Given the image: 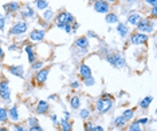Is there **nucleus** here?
<instances>
[{"label":"nucleus","mask_w":157,"mask_h":131,"mask_svg":"<svg viewBox=\"0 0 157 131\" xmlns=\"http://www.w3.org/2000/svg\"><path fill=\"white\" fill-rule=\"evenodd\" d=\"M116 32L118 34V36L120 38H122V39H126L128 36L130 35V27L128 26L125 22H118L116 24Z\"/></svg>","instance_id":"2eb2a0df"},{"label":"nucleus","mask_w":157,"mask_h":131,"mask_svg":"<svg viewBox=\"0 0 157 131\" xmlns=\"http://www.w3.org/2000/svg\"><path fill=\"white\" fill-rule=\"evenodd\" d=\"M89 47H90V40H89V38L86 35H81V36H78L74 40V48L77 49L79 55L87 54Z\"/></svg>","instance_id":"423d86ee"},{"label":"nucleus","mask_w":157,"mask_h":131,"mask_svg":"<svg viewBox=\"0 0 157 131\" xmlns=\"http://www.w3.org/2000/svg\"><path fill=\"white\" fill-rule=\"evenodd\" d=\"M148 17H151V19H157V5L156 7H151V12H149Z\"/></svg>","instance_id":"58836bf2"},{"label":"nucleus","mask_w":157,"mask_h":131,"mask_svg":"<svg viewBox=\"0 0 157 131\" xmlns=\"http://www.w3.org/2000/svg\"><path fill=\"white\" fill-rule=\"evenodd\" d=\"M27 131H44V129H43V127H42L40 125H35V126L28 127Z\"/></svg>","instance_id":"37998d69"},{"label":"nucleus","mask_w":157,"mask_h":131,"mask_svg":"<svg viewBox=\"0 0 157 131\" xmlns=\"http://www.w3.org/2000/svg\"><path fill=\"white\" fill-rule=\"evenodd\" d=\"M69 103H70V108H71V110H74V111L79 110V108H81V104H82L81 96H79V95H71Z\"/></svg>","instance_id":"b1692460"},{"label":"nucleus","mask_w":157,"mask_h":131,"mask_svg":"<svg viewBox=\"0 0 157 131\" xmlns=\"http://www.w3.org/2000/svg\"><path fill=\"white\" fill-rule=\"evenodd\" d=\"M86 36H87V38H98V35L95 34V32H93V31H89Z\"/></svg>","instance_id":"09e8293b"},{"label":"nucleus","mask_w":157,"mask_h":131,"mask_svg":"<svg viewBox=\"0 0 157 131\" xmlns=\"http://www.w3.org/2000/svg\"><path fill=\"white\" fill-rule=\"evenodd\" d=\"M27 32H28V22H26V20H23V19H17L11 26V28H10L8 35L12 38L19 39V38L24 36Z\"/></svg>","instance_id":"f03ea898"},{"label":"nucleus","mask_w":157,"mask_h":131,"mask_svg":"<svg viewBox=\"0 0 157 131\" xmlns=\"http://www.w3.org/2000/svg\"><path fill=\"white\" fill-rule=\"evenodd\" d=\"M6 26H7V20H6L4 15L0 12V31H4L6 30Z\"/></svg>","instance_id":"e433bc0d"},{"label":"nucleus","mask_w":157,"mask_h":131,"mask_svg":"<svg viewBox=\"0 0 157 131\" xmlns=\"http://www.w3.org/2000/svg\"><path fill=\"white\" fill-rule=\"evenodd\" d=\"M28 127L24 123H12L11 127H10V131H27Z\"/></svg>","instance_id":"2f4dec72"},{"label":"nucleus","mask_w":157,"mask_h":131,"mask_svg":"<svg viewBox=\"0 0 157 131\" xmlns=\"http://www.w3.org/2000/svg\"><path fill=\"white\" fill-rule=\"evenodd\" d=\"M43 67H44V60L43 59H36L33 64H31V70H33V71H39V70H42Z\"/></svg>","instance_id":"473e14b6"},{"label":"nucleus","mask_w":157,"mask_h":131,"mask_svg":"<svg viewBox=\"0 0 157 131\" xmlns=\"http://www.w3.org/2000/svg\"><path fill=\"white\" fill-rule=\"evenodd\" d=\"M55 11L52 8H48L47 9H44V11H42V15H40V19H43L44 22H47V23H51V22H54V19H55Z\"/></svg>","instance_id":"412c9836"},{"label":"nucleus","mask_w":157,"mask_h":131,"mask_svg":"<svg viewBox=\"0 0 157 131\" xmlns=\"http://www.w3.org/2000/svg\"><path fill=\"white\" fill-rule=\"evenodd\" d=\"M74 22H77L75 16L69 11H60L58 15H55L54 19L55 26H58V24H73Z\"/></svg>","instance_id":"1a4fd4ad"},{"label":"nucleus","mask_w":157,"mask_h":131,"mask_svg":"<svg viewBox=\"0 0 157 131\" xmlns=\"http://www.w3.org/2000/svg\"><path fill=\"white\" fill-rule=\"evenodd\" d=\"M145 131H156L155 129H148V130H145Z\"/></svg>","instance_id":"4d7b16f0"},{"label":"nucleus","mask_w":157,"mask_h":131,"mask_svg":"<svg viewBox=\"0 0 157 131\" xmlns=\"http://www.w3.org/2000/svg\"><path fill=\"white\" fill-rule=\"evenodd\" d=\"M50 67H43L39 71H35L34 74V82L38 84V86H43V84L47 82L48 79V74H50Z\"/></svg>","instance_id":"f8f14e48"},{"label":"nucleus","mask_w":157,"mask_h":131,"mask_svg":"<svg viewBox=\"0 0 157 131\" xmlns=\"http://www.w3.org/2000/svg\"><path fill=\"white\" fill-rule=\"evenodd\" d=\"M0 99L11 103V87H10V82L6 78H0Z\"/></svg>","instance_id":"0eeeda50"},{"label":"nucleus","mask_w":157,"mask_h":131,"mask_svg":"<svg viewBox=\"0 0 157 131\" xmlns=\"http://www.w3.org/2000/svg\"><path fill=\"white\" fill-rule=\"evenodd\" d=\"M50 119H51V122H52V125H54V126H58V125H59V119H58V115H56L55 112H52V114L50 115Z\"/></svg>","instance_id":"79ce46f5"},{"label":"nucleus","mask_w":157,"mask_h":131,"mask_svg":"<svg viewBox=\"0 0 157 131\" xmlns=\"http://www.w3.org/2000/svg\"><path fill=\"white\" fill-rule=\"evenodd\" d=\"M8 120L11 123H19L22 120V115H20V108L19 106L13 104L8 108Z\"/></svg>","instance_id":"4468645a"},{"label":"nucleus","mask_w":157,"mask_h":131,"mask_svg":"<svg viewBox=\"0 0 157 131\" xmlns=\"http://www.w3.org/2000/svg\"><path fill=\"white\" fill-rule=\"evenodd\" d=\"M105 2H108L109 4H114V3H117L118 0H105Z\"/></svg>","instance_id":"6e6d98bb"},{"label":"nucleus","mask_w":157,"mask_h":131,"mask_svg":"<svg viewBox=\"0 0 157 131\" xmlns=\"http://www.w3.org/2000/svg\"><path fill=\"white\" fill-rule=\"evenodd\" d=\"M128 131H145V130H144V126H141L137 120L133 119L128 123Z\"/></svg>","instance_id":"cd10ccee"},{"label":"nucleus","mask_w":157,"mask_h":131,"mask_svg":"<svg viewBox=\"0 0 157 131\" xmlns=\"http://www.w3.org/2000/svg\"><path fill=\"white\" fill-rule=\"evenodd\" d=\"M0 131H10V127H7V126H0Z\"/></svg>","instance_id":"864d4df0"},{"label":"nucleus","mask_w":157,"mask_h":131,"mask_svg":"<svg viewBox=\"0 0 157 131\" xmlns=\"http://www.w3.org/2000/svg\"><path fill=\"white\" fill-rule=\"evenodd\" d=\"M94 126H95V123L93 122V120H90V119L85 120V123H83V131H93Z\"/></svg>","instance_id":"f704fd0d"},{"label":"nucleus","mask_w":157,"mask_h":131,"mask_svg":"<svg viewBox=\"0 0 157 131\" xmlns=\"http://www.w3.org/2000/svg\"><path fill=\"white\" fill-rule=\"evenodd\" d=\"M114 106V99H103L99 96L94 103V111L98 115H106L112 111Z\"/></svg>","instance_id":"7ed1b4c3"},{"label":"nucleus","mask_w":157,"mask_h":131,"mask_svg":"<svg viewBox=\"0 0 157 131\" xmlns=\"http://www.w3.org/2000/svg\"><path fill=\"white\" fill-rule=\"evenodd\" d=\"M26 125H27V127H31V126L39 125V119L36 118V116L30 115V116H27V119H26Z\"/></svg>","instance_id":"72a5a7b5"},{"label":"nucleus","mask_w":157,"mask_h":131,"mask_svg":"<svg viewBox=\"0 0 157 131\" xmlns=\"http://www.w3.org/2000/svg\"><path fill=\"white\" fill-rule=\"evenodd\" d=\"M48 2L47 0H34V8L35 11H44V9L48 8Z\"/></svg>","instance_id":"a878e982"},{"label":"nucleus","mask_w":157,"mask_h":131,"mask_svg":"<svg viewBox=\"0 0 157 131\" xmlns=\"http://www.w3.org/2000/svg\"><path fill=\"white\" fill-rule=\"evenodd\" d=\"M59 129L60 131H73V122H71L70 119H65V118H62V119H59Z\"/></svg>","instance_id":"393cba45"},{"label":"nucleus","mask_w":157,"mask_h":131,"mask_svg":"<svg viewBox=\"0 0 157 131\" xmlns=\"http://www.w3.org/2000/svg\"><path fill=\"white\" fill-rule=\"evenodd\" d=\"M101 98H103V99H114L113 95L109 94V93H103V94L101 95Z\"/></svg>","instance_id":"49530a36"},{"label":"nucleus","mask_w":157,"mask_h":131,"mask_svg":"<svg viewBox=\"0 0 157 131\" xmlns=\"http://www.w3.org/2000/svg\"><path fill=\"white\" fill-rule=\"evenodd\" d=\"M50 103L47 100H43V99H40V100L36 102V104H35V112H36L38 115H47L50 112Z\"/></svg>","instance_id":"dca6fc26"},{"label":"nucleus","mask_w":157,"mask_h":131,"mask_svg":"<svg viewBox=\"0 0 157 131\" xmlns=\"http://www.w3.org/2000/svg\"><path fill=\"white\" fill-rule=\"evenodd\" d=\"M138 123H140L141 126H148L149 125V122H151V119L148 118V116H142V118H140V119H136Z\"/></svg>","instance_id":"4c0bfd02"},{"label":"nucleus","mask_w":157,"mask_h":131,"mask_svg":"<svg viewBox=\"0 0 157 131\" xmlns=\"http://www.w3.org/2000/svg\"><path fill=\"white\" fill-rule=\"evenodd\" d=\"M145 5H149V7H156L157 5V0H142Z\"/></svg>","instance_id":"a18cd8bd"},{"label":"nucleus","mask_w":157,"mask_h":131,"mask_svg":"<svg viewBox=\"0 0 157 131\" xmlns=\"http://www.w3.org/2000/svg\"><path fill=\"white\" fill-rule=\"evenodd\" d=\"M142 17H144V16H142L138 11H133V12H130L129 15H128L126 22H125V23H126L129 27H134L136 28V26H137V24L142 20Z\"/></svg>","instance_id":"f3484780"},{"label":"nucleus","mask_w":157,"mask_h":131,"mask_svg":"<svg viewBox=\"0 0 157 131\" xmlns=\"http://www.w3.org/2000/svg\"><path fill=\"white\" fill-rule=\"evenodd\" d=\"M125 2H126V4H137L138 2H140V0H125Z\"/></svg>","instance_id":"603ef678"},{"label":"nucleus","mask_w":157,"mask_h":131,"mask_svg":"<svg viewBox=\"0 0 157 131\" xmlns=\"http://www.w3.org/2000/svg\"><path fill=\"white\" fill-rule=\"evenodd\" d=\"M4 56H6V52H4V49H3L2 45H0V60L4 59Z\"/></svg>","instance_id":"3c124183"},{"label":"nucleus","mask_w":157,"mask_h":131,"mask_svg":"<svg viewBox=\"0 0 157 131\" xmlns=\"http://www.w3.org/2000/svg\"><path fill=\"white\" fill-rule=\"evenodd\" d=\"M78 75H79L81 80H85V79H87V78L93 76V71H91L90 66H89L87 63L82 62L79 67H78Z\"/></svg>","instance_id":"a211bd4d"},{"label":"nucleus","mask_w":157,"mask_h":131,"mask_svg":"<svg viewBox=\"0 0 157 131\" xmlns=\"http://www.w3.org/2000/svg\"><path fill=\"white\" fill-rule=\"evenodd\" d=\"M46 30L43 28H34V30L30 31V34H28V42L30 43H42V42H44L46 39Z\"/></svg>","instance_id":"9d476101"},{"label":"nucleus","mask_w":157,"mask_h":131,"mask_svg":"<svg viewBox=\"0 0 157 131\" xmlns=\"http://www.w3.org/2000/svg\"><path fill=\"white\" fill-rule=\"evenodd\" d=\"M128 39H129V43L132 45H134V47H141V45H145L149 42V35L134 31V32H130Z\"/></svg>","instance_id":"39448f33"},{"label":"nucleus","mask_w":157,"mask_h":131,"mask_svg":"<svg viewBox=\"0 0 157 131\" xmlns=\"http://www.w3.org/2000/svg\"><path fill=\"white\" fill-rule=\"evenodd\" d=\"M105 60L112 67H114V68H118V70L126 68V59H125V56L118 51H110L109 54L105 56Z\"/></svg>","instance_id":"f257e3e1"},{"label":"nucleus","mask_w":157,"mask_h":131,"mask_svg":"<svg viewBox=\"0 0 157 131\" xmlns=\"http://www.w3.org/2000/svg\"><path fill=\"white\" fill-rule=\"evenodd\" d=\"M155 28H156V20L151 19V17H142V20L140 23L136 26V31L146 35H151L155 32Z\"/></svg>","instance_id":"20e7f679"},{"label":"nucleus","mask_w":157,"mask_h":131,"mask_svg":"<svg viewBox=\"0 0 157 131\" xmlns=\"http://www.w3.org/2000/svg\"><path fill=\"white\" fill-rule=\"evenodd\" d=\"M124 116V118H126L128 120H133L134 119V115H136V108L133 107H129V108H124V111H122V114H121Z\"/></svg>","instance_id":"c756f323"},{"label":"nucleus","mask_w":157,"mask_h":131,"mask_svg":"<svg viewBox=\"0 0 157 131\" xmlns=\"http://www.w3.org/2000/svg\"><path fill=\"white\" fill-rule=\"evenodd\" d=\"M3 8H4L6 13L16 15V13H19L20 8H22V4H20L19 2H8V3H6V4L3 5Z\"/></svg>","instance_id":"6ab92c4d"},{"label":"nucleus","mask_w":157,"mask_h":131,"mask_svg":"<svg viewBox=\"0 0 157 131\" xmlns=\"http://www.w3.org/2000/svg\"><path fill=\"white\" fill-rule=\"evenodd\" d=\"M48 99L50 100H56V95H50Z\"/></svg>","instance_id":"5fc2aeb1"},{"label":"nucleus","mask_w":157,"mask_h":131,"mask_svg":"<svg viewBox=\"0 0 157 131\" xmlns=\"http://www.w3.org/2000/svg\"><path fill=\"white\" fill-rule=\"evenodd\" d=\"M78 115H79V118L82 120H87V119H90V116H91V111L87 107H83V108L78 110Z\"/></svg>","instance_id":"7c9ffc66"},{"label":"nucleus","mask_w":157,"mask_h":131,"mask_svg":"<svg viewBox=\"0 0 157 131\" xmlns=\"http://www.w3.org/2000/svg\"><path fill=\"white\" fill-rule=\"evenodd\" d=\"M93 131H106V130H105V127L101 126V125H95L94 129H93Z\"/></svg>","instance_id":"de8ad7c7"},{"label":"nucleus","mask_w":157,"mask_h":131,"mask_svg":"<svg viewBox=\"0 0 157 131\" xmlns=\"http://www.w3.org/2000/svg\"><path fill=\"white\" fill-rule=\"evenodd\" d=\"M7 71L11 74V75H13V76L20 78V79H23V78H24V66L23 64L8 66V67H7Z\"/></svg>","instance_id":"aec40b11"},{"label":"nucleus","mask_w":157,"mask_h":131,"mask_svg":"<svg viewBox=\"0 0 157 131\" xmlns=\"http://www.w3.org/2000/svg\"><path fill=\"white\" fill-rule=\"evenodd\" d=\"M19 16H20V19L28 22V20L36 19L38 13H36V11H35L34 7H31L28 3H26V4H22V8H20V11H19Z\"/></svg>","instance_id":"6e6552de"},{"label":"nucleus","mask_w":157,"mask_h":131,"mask_svg":"<svg viewBox=\"0 0 157 131\" xmlns=\"http://www.w3.org/2000/svg\"><path fill=\"white\" fill-rule=\"evenodd\" d=\"M152 102H153V96H152V95H148V96H145V98L141 99L140 103H138V106H140L141 110H144V111H145V110H148L149 107H151Z\"/></svg>","instance_id":"bb28decb"},{"label":"nucleus","mask_w":157,"mask_h":131,"mask_svg":"<svg viewBox=\"0 0 157 131\" xmlns=\"http://www.w3.org/2000/svg\"><path fill=\"white\" fill-rule=\"evenodd\" d=\"M105 22L109 24V26H116L117 23L120 22V16H118V13H116V12H108L105 15Z\"/></svg>","instance_id":"5701e85b"},{"label":"nucleus","mask_w":157,"mask_h":131,"mask_svg":"<svg viewBox=\"0 0 157 131\" xmlns=\"http://www.w3.org/2000/svg\"><path fill=\"white\" fill-rule=\"evenodd\" d=\"M83 82V86L85 87H93V86H95V78L94 76H90V78H87V79H85V80H82Z\"/></svg>","instance_id":"c9c22d12"},{"label":"nucleus","mask_w":157,"mask_h":131,"mask_svg":"<svg viewBox=\"0 0 157 131\" xmlns=\"http://www.w3.org/2000/svg\"><path fill=\"white\" fill-rule=\"evenodd\" d=\"M19 44L17 43H11L8 45V51H11V52H13V51H19Z\"/></svg>","instance_id":"c03bdc74"},{"label":"nucleus","mask_w":157,"mask_h":131,"mask_svg":"<svg viewBox=\"0 0 157 131\" xmlns=\"http://www.w3.org/2000/svg\"><path fill=\"white\" fill-rule=\"evenodd\" d=\"M8 122V108L6 106H0V123L6 125Z\"/></svg>","instance_id":"c85d7f7f"},{"label":"nucleus","mask_w":157,"mask_h":131,"mask_svg":"<svg viewBox=\"0 0 157 131\" xmlns=\"http://www.w3.org/2000/svg\"><path fill=\"white\" fill-rule=\"evenodd\" d=\"M93 9L97 13L106 15V13L110 12V9H112V4H109L105 0H94V2H93Z\"/></svg>","instance_id":"9b49d317"},{"label":"nucleus","mask_w":157,"mask_h":131,"mask_svg":"<svg viewBox=\"0 0 157 131\" xmlns=\"http://www.w3.org/2000/svg\"><path fill=\"white\" fill-rule=\"evenodd\" d=\"M35 47H36V44L30 43V42H27V43L24 44V47H23V51L26 52L27 60H28L30 64H33L35 60L38 59V54H36V51H35Z\"/></svg>","instance_id":"ddd939ff"},{"label":"nucleus","mask_w":157,"mask_h":131,"mask_svg":"<svg viewBox=\"0 0 157 131\" xmlns=\"http://www.w3.org/2000/svg\"><path fill=\"white\" fill-rule=\"evenodd\" d=\"M36 24L39 26L38 28H43V30H46V28L48 27V24H50V23L44 22V20H43V19H40V17H38V23H36Z\"/></svg>","instance_id":"ea45409f"},{"label":"nucleus","mask_w":157,"mask_h":131,"mask_svg":"<svg viewBox=\"0 0 157 131\" xmlns=\"http://www.w3.org/2000/svg\"><path fill=\"white\" fill-rule=\"evenodd\" d=\"M63 118H65V119H71V114L69 111H66V110H65V111H63Z\"/></svg>","instance_id":"8fccbe9b"},{"label":"nucleus","mask_w":157,"mask_h":131,"mask_svg":"<svg viewBox=\"0 0 157 131\" xmlns=\"http://www.w3.org/2000/svg\"><path fill=\"white\" fill-rule=\"evenodd\" d=\"M70 88L71 90H78V88H81V82L79 80H71L70 82Z\"/></svg>","instance_id":"a19ab883"},{"label":"nucleus","mask_w":157,"mask_h":131,"mask_svg":"<svg viewBox=\"0 0 157 131\" xmlns=\"http://www.w3.org/2000/svg\"><path fill=\"white\" fill-rule=\"evenodd\" d=\"M2 66H3V60H0V68H2Z\"/></svg>","instance_id":"13d9d810"},{"label":"nucleus","mask_w":157,"mask_h":131,"mask_svg":"<svg viewBox=\"0 0 157 131\" xmlns=\"http://www.w3.org/2000/svg\"><path fill=\"white\" fill-rule=\"evenodd\" d=\"M113 126L116 127V129H125V127L128 126V123H129V120H128L126 118H124L122 115H117L116 118L113 119Z\"/></svg>","instance_id":"4be33fe9"}]
</instances>
